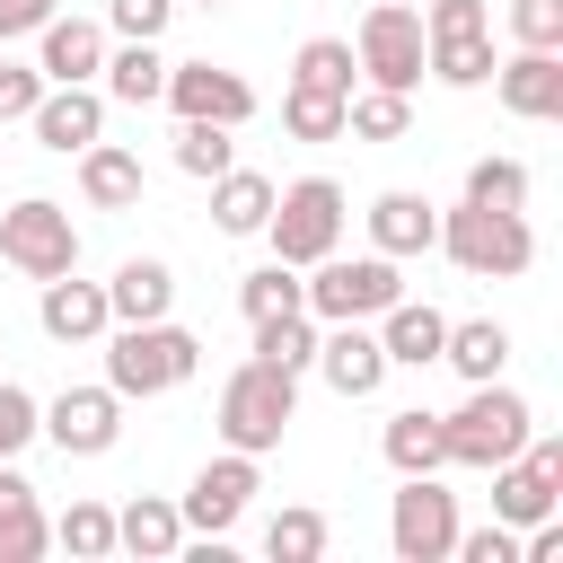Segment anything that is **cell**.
Here are the masks:
<instances>
[{
	"label": "cell",
	"mask_w": 563,
	"mask_h": 563,
	"mask_svg": "<svg viewBox=\"0 0 563 563\" xmlns=\"http://www.w3.org/2000/svg\"><path fill=\"white\" fill-rule=\"evenodd\" d=\"M202 369V343L176 325V317H150V325H123L106 343V387L114 396H167Z\"/></svg>",
	"instance_id": "obj_3"
},
{
	"label": "cell",
	"mask_w": 563,
	"mask_h": 563,
	"mask_svg": "<svg viewBox=\"0 0 563 563\" xmlns=\"http://www.w3.org/2000/svg\"><path fill=\"white\" fill-rule=\"evenodd\" d=\"M35 325H44L53 343H97V334L114 325L106 282H79V264H70V273H53V282H44V299H35Z\"/></svg>",
	"instance_id": "obj_16"
},
{
	"label": "cell",
	"mask_w": 563,
	"mask_h": 563,
	"mask_svg": "<svg viewBox=\"0 0 563 563\" xmlns=\"http://www.w3.org/2000/svg\"><path fill=\"white\" fill-rule=\"evenodd\" d=\"M528 431H537V413H528V396H510L501 378L466 387V405L440 413V449H449V466H475V475H493L501 457H519Z\"/></svg>",
	"instance_id": "obj_2"
},
{
	"label": "cell",
	"mask_w": 563,
	"mask_h": 563,
	"mask_svg": "<svg viewBox=\"0 0 563 563\" xmlns=\"http://www.w3.org/2000/svg\"><path fill=\"white\" fill-rule=\"evenodd\" d=\"M35 70L44 79H97L106 70V26L97 18H44L35 26Z\"/></svg>",
	"instance_id": "obj_18"
},
{
	"label": "cell",
	"mask_w": 563,
	"mask_h": 563,
	"mask_svg": "<svg viewBox=\"0 0 563 563\" xmlns=\"http://www.w3.org/2000/svg\"><path fill=\"white\" fill-rule=\"evenodd\" d=\"M352 62H361L369 88L413 97V88H422V9H405V0H369V9H361V35H352Z\"/></svg>",
	"instance_id": "obj_7"
},
{
	"label": "cell",
	"mask_w": 563,
	"mask_h": 563,
	"mask_svg": "<svg viewBox=\"0 0 563 563\" xmlns=\"http://www.w3.org/2000/svg\"><path fill=\"white\" fill-rule=\"evenodd\" d=\"M422 70L449 79V88H484L493 79V35L484 26H440V35H422Z\"/></svg>",
	"instance_id": "obj_24"
},
{
	"label": "cell",
	"mask_w": 563,
	"mask_h": 563,
	"mask_svg": "<svg viewBox=\"0 0 563 563\" xmlns=\"http://www.w3.org/2000/svg\"><path fill=\"white\" fill-rule=\"evenodd\" d=\"M0 264H18L26 282L70 273V264H79V229H70V211H62V202H44V194L9 202V211H0Z\"/></svg>",
	"instance_id": "obj_8"
},
{
	"label": "cell",
	"mask_w": 563,
	"mask_h": 563,
	"mask_svg": "<svg viewBox=\"0 0 563 563\" xmlns=\"http://www.w3.org/2000/svg\"><path fill=\"white\" fill-rule=\"evenodd\" d=\"M114 545H123V554H141V563H167V554L185 545V510H176V501H158V493H141V501H123V510H114Z\"/></svg>",
	"instance_id": "obj_23"
},
{
	"label": "cell",
	"mask_w": 563,
	"mask_h": 563,
	"mask_svg": "<svg viewBox=\"0 0 563 563\" xmlns=\"http://www.w3.org/2000/svg\"><path fill=\"white\" fill-rule=\"evenodd\" d=\"M238 308H246V325H255V317H282V308H299V264H282V255H273V264H255V273L238 282Z\"/></svg>",
	"instance_id": "obj_35"
},
{
	"label": "cell",
	"mask_w": 563,
	"mask_h": 563,
	"mask_svg": "<svg viewBox=\"0 0 563 563\" xmlns=\"http://www.w3.org/2000/svg\"><path fill=\"white\" fill-rule=\"evenodd\" d=\"M44 18H53V0H0V44L9 35H35Z\"/></svg>",
	"instance_id": "obj_44"
},
{
	"label": "cell",
	"mask_w": 563,
	"mask_h": 563,
	"mask_svg": "<svg viewBox=\"0 0 563 563\" xmlns=\"http://www.w3.org/2000/svg\"><path fill=\"white\" fill-rule=\"evenodd\" d=\"M35 141L53 150V158H79L88 141H106V97L88 88V79H44V97H35Z\"/></svg>",
	"instance_id": "obj_13"
},
{
	"label": "cell",
	"mask_w": 563,
	"mask_h": 563,
	"mask_svg": "<svg viewBox=\"0 0 563 563\" xmlns=\"http://www.w3.org/2000/svg\"><path fill=\"white\" fill-rule=\"evenodd\" d=\"M246 501H255V457L246 449H229V457H211L194 484H185V537H229L238 519H246Z\"/></svg>",
	"instance_id": "obj_12"
},
{
	"label": "cell",
	"mask_w": 563,
	"mask_h": 563,
	"mask_svg": "<svg viewBox=\"0 0 563 563\" xmlns=\"http://www.w3.org/2000/svg\"><path fill=\"white\" fill-rule=\"evenodd\" d=\"M264 211H273V176H255V167H220V176H211V220H220L229 238H255Z\"/></svg>",
	"instance_id": "obj_26"
},
{
	"label": "cell",
	"mask_w": 563,
	"mask_h": 563,
	"mask_svg": "<svg viewBox=\"0 0 563 563\" xmlns=\"http://www.w3.org/2000/svg\"><path fill=\"white\" fill-rule=\"evenodd\" d=\"M35 422H44V405H35L26 387H9V378H0V457H18V449L35 440Z\"/></svg>",
	"instance_id": "obj_41"
},
{
	"label": "cell",
	"mask_w": 563,
	"mask_h": 563,
	"mask_svg": "<svg viewBox=\"0 0 563 563\" xmlns=\"http://www.w3.org/2000/svg\"><path fill=\"white\" fill-rule=\"evenodd\" d=\"M53 545V519L35 510V484L0 457V563H35Z\"/></svg>",
	"instance_id": "obj_22"
},
{
	"label": "cell",
	"mask_w": 563,
	"mask_h": 563,
	"mask_svg": "<svg viewBox=\"0 0 563 563\" xmlns=\"http://www.w3.org/2000/svg\"><path fill=\"white\" fill-rule=\"evenodd\" d=\"M167 18H176V0H106V26H114V35H132V44H158V35H167Z\"/></svg>",
	"instance_id": "obj_40"
},
{
	"label": "cell",
	"mask_w": 563,
	"mask_h": 563,
	"mask_svg": "<svg viewBox=\"0 0 563 563\" xmlns=\"http://www.w3.org/2000/svg\"><path fill=\"white\" fill-rule=\"evenodd\" d=\"M53 545H62V554H79V563L114 554V510H106V501H70V510L53 519Z\"/></svg>",
	"instance_id": "obj_34"
},
{
	"label": "cell",
	"mask_w": 563,
	"mask_h": 563,
	"mask_svg": "<svg viewBox=\"0 0 563 563\" xmlns=\"http://www.w3.org/2000/svg\"><path fill=\"white\" fill-rule=\"evenodd\" d=\"M264 238H273V255L282 264H317V255H334L343 246V185L334 176H299V185H282L273 194V211H264Z\"/></svg>",
	"instance_id": "obj_5"
},
{
	"label": "cell",
	"mask_w": 563,
	"mask_h": 563,
	"mask_svg": "<svg viewBox=\"0 0 563 563\" xmlns=\"http://www.w3.org/2000/svg\"><path fill=\"white\" fill-rule=\"evenodd\" d=\"M440 343H449V317H440V308H422V299H387V308H378V352H387V369H431Z\"/></svg>",
	"instance_id": "obj_17"
},
{
	"label": "cell",
	"mask_w": 563,
	"mask_h": 563,
	"mask_svg": "<svg viewBox=\"0 0 563 563\" xmlns=\"http://www.w3.org/2000/svg\"><path fill=\"white\" fill-rule=\"evenodd\" d=\"M387 545H396V563H449V545H457V493L440 475H405V493L387 510Z\"/></svg>",
	"instance_id": "obj_9"
},
{
	"label": "cell",
	"mask_w": 563,
	"mask_h": 563,
	"mask_svg": "<svg viewBox=\"0 0 563 563\" xmlns=\"http://www.w3.org/2000/svg\"><path fill=\"white\" fill-rule=\"evenodd\" d=\"M352 70H361V62H352V44H343V35H308V44H299V62H290V79H299V88H334V97H352Z\"/></svg>",
	"instance_id": "obj_33"
},
{
	"label": "cell",
	"mask_w": 563,
	"mask_h": 563,
	"mask_svg": "<svg viewBox=\"0 0 563 563\" xmlns=\"http://www.w3.org/2000/svg\"><path fill=\"white\" fill-rule=\"evenodd\" d=\"M493 88H501V106L519 114V123H563V53H510V62H493Z\"/></svg>",
	"instance_id": "obj_15"
},
{
	"label": "cell",
	"mask_w": 563,
	"mask_h": 563,
	"mask_svg": "<svg viewBox=\"0 0 563 563\" xmlns=\"http://www.w3.org/2000/svg\"><path fill=\"white\" fill-rule=\"evenodd\" d=\"M317 369H325V387H334V396H378V387H387L378 325H369V317H343V325H325V334H317Z\"/></svg>",
	"instance_id": "obj_14"
},
{
	"label": "cell",
	"mask_w": 563,
	"mask_h": 563,
	"mask_svg": "<svg viewBox=\"0 0 563 563\" xmlns=\"http://www.w3.org/2000/svg\"><path fill=\"white\" fill-rule=\"evenodd\" d=\"M106 308H114V325H150V317H167V308H176V273H167L158 255H132V264H114Z\"/></svg>",
	"instance_id": "obj_20"
},
{
	"label": "cell",
	"mask_w": 563,
	"mask_h": 563,
	"mask_svg": "<svg viewBox=\"0 0 563 563\" xmlns=\"http://www.w3.org/2000/svg\"><path fill=\"white\" fill-rule=\"evenodd\" d=\"M290 422H299V378H290V369H273V361L229 369V387H220V440H229V449L264 457V449H282Z\"/></svg>",
	"instance_id": "obj_4"
},
{
	"label": "cell",
	"mask_w": 563,
	"mask_h": 563,
	"mask_svg": "<svg viewBox=\"0 0 563 563\" xmlns=\"http://www.w3.org/2000/svg\"><path fill=\"white\" fill-rule=\"evenodd\" d=\"M167 106H176V123H246L255 114V88L238 79V70H220V62H167V88H158Z\"/></svg>",
	"instance_id": "obj_11"
},
{
	"label": "cell",
	"mask_w": 563,
	"mask_h": 563,
	"mask_svg": "<svg viewBox=\"0 0 563 563\" xmlns=\"http://www.w3.org/2000/svg\"><path fill=\"white\" fill-rule=\"evenodd\" d=\"M282 132H290V141H343V97L290 79V97H282Z\"/></svg>",
	"instance_id": "obj_32"
},
{
	"label": "cell",
	"mask_w": 563,
	"mask_h": 563,
	"mask_svg": "<svg viewBox=\"0 0 563 563\" xmlns=\"http://www.w3.org/2000/svg\"><path fill=\"white\" fill-rule=\"evenodd\" d=\"M35 97H44V70L0 62V123H26V114H35Z\"/></svg>",
	"instance_id": "obj_43"
},
{
	"label": "cell",
	"mask_w": 563,
	"mask_h": 563,
	"mask_svg": "<svg viewBox=\"0 0 563 563\" xmlns=\"http://www.w3.org/2000/svg\"><path fill=\"white\" fill-rule=\"evenodd\" d=\"M405 123H413V97H396V88L343 97V132H352V141H405Z\"/></svg>",
	"instance_id": "obj_31"
},
{
	"label": "cell",
	"mask_w": 563,
	"mask_h": 563,
	"mask_svg": "<svg viewBox=\"0 0 563 563\" xmlns=\"http://www.w3.org/2000/svg\"><path fill=\"white\" fill-rule=\"evenodd\" d=\"M158 88H167L158 44H132V35H123V53H106V97H114V106H158Z\"/></svg>",
	"instance_id": "obj_29"
},
{
	"label": "cell",
	"mask_w": 563,
	"mask_h": 563,
	"mask_svg": "<svg viewBox=\"0 0 563 563\" xmlns=\"http://www.w3.org/2000/svg\"><path fill=\"white\" fill-rule=\"evenodd\" d=\"M378 449H387V466L396 475H440L449 466V449H440V413H387V431H378Z\"/></svg>",
	"instance_id": "obj_27"
},
{
	"label": "cell",
	"mask_w": 563,
	"mask_h": 563,
	"mask_svg": "<svg viewBox=\"0 0 563 563\" xmlns=\"http://www.w3.org/2000/svg\"><path fill=\"white\" fill-rule=\"evenodd\" d=\"M387 299H405L396 282V255H317L308 282H299V308L317 325H343V317H378Z\"/></svg>",
	"instance_id": "obj_6"
},
{
	"label": "cell",
	"mask_w": 563,
	"mask_h": 563,
	"mask_svg": "<svg viewBox=\"0 0 563 563\" xmlns=\"http://www.w3.org/2000/svg\"><path fill=\"white\" fill-rule=\"evenodd\" d=\"M176 167H185V176H220V167H238L229 123H176Z\"/></svg>",
	"instance_id": "obj_37"
},
{
	"label": "cell",
	"mask_w": 563,
	"mask_h": 563,
	"mask_svg": "<svg viewBox=\"0 0 563 563\" xmlns=\"http://www.w3.org/2000/svg\"><path fill=\"white\" fill-rule=\"evenodd\" d=\"M202 9H229V0H202Z\"/></svg>",
	"instance_id": "obj_45"
},
{
	"label": "cell",
	"mask_w": 563,
	"mask_h": 563,
	"mask_svg": "<svg viewBox=\"0 0 563 563\" xmlns=\"http://www.w3.org/2000/svg\"><path fill=\"white\" fill-rule=\"evenodd\" d=\"M264 554H273V563H317V554H325V510H273Z\"/></svg>",
	"instance_id": "obj_36"
},
{
	"label": "cell",
	"mask_w": 563,
	"mask_h": 563,
	"mask_svg": "<svg viewBox=\"0 0 563 563\" xmlns=\"http://www.w3.org/2000/svg\"><path fill=\"white\" fill-rule=\"evenodd\" d=\"M545 510H563V484H554L537 457H501V466H493V519H501V528H528V519H545Z\"/></svg>",
	"instance_id": "obj_21"
},
{
	"label": "cell",
	"mask_w": 563,
	"mask_h": 563,
	"mask_svg": "<svg viewBox=\"0 0 563 563\" xmlns=\"http://www.w3.org/2000/svg\"><path fill=\"white\" fill-rule=\"evenodd\" d=\"M510 35L528 53H563V0H510Z\"/></svg>",
	"instance_id": "obj_39"
},
{
	"label": "cell",
	"mask_w": 563,
	"mask_h": 563,
	"mask_svg": "<svg viewBox=\"0 0 563 563\" xmlns=\"http://www.w3.org/2000/svg\"><path fill=\"white\" fill-rule=\"evenodd\" d=\"M440 361H449V369H457L466 387H484V378H501V361H510V334H501L493 317H466V325H449Z\"/></svg>",
	"instance_id": "obj_28"
},
{
	"label": "cell",
	"mask_w": 563,
	"mask_h": 563,
	"mask_svg": "<svg viewBox=\"0 0 563 563\" xmlns=\"http://www.w3.org/2000/svg\"><path fill=\"white\" fill-rule=\"evenodd\" d=\"M466 202L528 211V167H519V158H475V167H466Z\"/></svg>",
	"instance_id": "obj_38"
},
{
	"label": "cell",
	"mask_w": 563,
	"mask_h": 563,
	"mask_svg": "<svg viewBox=\"0 0 563 563\" xmlns=\"http://www.w3.org/2000/svg\"><path fill=\"white\" fill-rule=\"evenodd\" d=\"M457 273H475V282H519L528 264H537V238H528V220L519 211H493V202H457V211H440V238H431Z\"/></svg>",
	"instance_id": "obj_1"
},
{
	"label": "cell",
	"mask_w": 563,
	"mask_h": 563,
	"mask_svg": "<svg viewBox=\"0 0 563 563\" xmlns=\"http://www.w3.org/2000/svg\"><path fill=\"white\" fill-rule=\"evenodd\" d=\"M457 563H519V528H457V545H449Z\"/></svg>",
	"instance_id": "obj_42"
},
{
	"label": "cell",
	"mask_w": 563,
	"mask_h": 563,
	"mask_svg": "<svg viewBox=\"0 0 563 563\" xmlns=\"http://www.w3.org/2000/svg\"><path fill=\"white\" fill-rule=\"evenodd\" d=\"M431 238H440V211H431L422 194H378V202H369V246H378V255L405 264V255H431Z\"/></svg>",
	"instance_id": "obj_19"
},
{
	"label": "cell",
	"mask_w": 563,
	"mask_h": 563,
	"mask_svg": "<svg viewBox=\"0 0 563 563\" xmlns=\"http://www.w3.org/2000/svg\"><path fill=\"white\" fill-rule=\"evenodd\" d=\"M35 431H44L62 457H106V449L123 440V396H114V387H62Z\"/></svg>",
	"instance_id": "obj_10"
},
{
	"label": "cell",
	"mask_w": 563,
	"mask_h": 563,
	"mask_svg": "<svg viewBox=\"0 0 563 563\" xmlns=\"http://www.w3.org/2000/svg\"><path fill=\"white\" fill-rule=\"evenodd\" d=\"M79 194H88V211H132L141 202V158L114 150V141H88L79 150Z\"/></svg>",
	"instance_id": "obj_25"
},
{
	"label": "cell",
	"mask_w": 563,
	"mask_h": 563,
	"mask_svg": "<svg viewBox=\"0 0 563 563\" xmlns=\"http://www.w3.org/2000/svg\"><path fill=\"white\" fill-rule=\"evenodd\" d=\"M255 361H273V369H308L317 361V317L308 308H282V317H255Z\"/></svg>",
	"instance_id": "obj_30"
}]
</instances>
